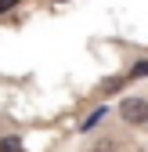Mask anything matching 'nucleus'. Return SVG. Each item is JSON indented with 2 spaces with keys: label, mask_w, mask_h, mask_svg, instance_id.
I'll return each instance as SVG.
<instances>
[{
  "label": "nucleus",
  "mask_w": 148,
  "mask_h": 152,
  "mask_svg": "<svg viewBox=\"0 0 148 152\" xmlns=\"http://www.w3.org/2000/svg\"><path fill=\"white\" fill-rule=\"evenodd\" d=\"M18 4H22V0H0V15H4V11H15Z\"/></svg>",
  "instance_id": "423d86ee"
},
{
  "label": "nucleus",
  "mask_w": 148,
  "mask_h": 152,
  "mask_svg": "<svg viewBox=\"0 0 148 152\" xmlns=\"http://www.w3.org/2000/svg\"><path fill=\"white\" fill-rule=\"evenodd\" d=\"M119 116H123L126 123H134V127L148 123V98H123V105H119Z\"/></svg>",
  "instance_id": "f257e3e1"
},
{
  "label": "nucleus",
  "mask_w": 148,
  "mask_h": 152,
  "mask_svg": "<svg viewBox=\"0 0 148 152\" xmlns=\"http://www.w3.org/2000/svg\"><path fill=\"white\" fill-rule=\"evenodd\" d=\"M126 76H130V80H144V76H148V58H144V62H134Z\"/></svg>",
  "instance_id": "f03ea898"
},
{
  "label": "nucleus",
  "mask_w": 148,
  "mask_h": 152,
  "mask_svg": "<svg viewBox=\"0 0 148 152\" xmlns=\"http://www.w3.org/2000/svg\"><path fill=\"white\" fill-rule=\"evenodd\" d=\"M94 152H116V145H112V141H101V145H98Z\"/></svg>",
  "instance_id": "0eeeda50"
},
{
  "label": "nucleus",
  "mask_w": 148,
  "mask_h": 152,
  "mask_svg": "<svg viewBox=\"0 0 148 152\" xmlns=\"http://www.w3.org/2000/svg\"><path fill=\"white\" fill-rule=\"evenodd\" d=\"M101 116H105V105H101V109H98V112H90V116H87V120H83V130H94V127H98V123H101Z\"/></svg>",
  "instance_id": "20e7f679"
},
{
  "label": "nucleus",
  "mask_w": 148,
  "mask_h": 152,
  "mask_svg": "<svg viewBox=\"0 0 148 152\" xmlns=\"http://www.w3.org/2000/svg\"><path fill=\"white\" fill-rule=\"evenodd\" d=\"M58 4H62V0H58Z\"/></svg>",
  "instance_id": "6e6552de"
},
{
  "label": "nucleus",
  "mask_w": 148,
  "mask_h": 152,
  "mask_svg": "<svg viewBox=\"0 0 148 152\" xmlns=\"http://www.w3.org/2000/svg\"><path fill=\"white\" fill-rule=\"evenodd\" d=\"M126 80H130V76H112V80H105V83H101V91H105V94H112V91H119Z\"/></svg>",
  "instance_id": "7ed1b4c3"
},
{
  "label": "nucleus",
  "mask_w": 148,
  "mask_h": 152,
  "mask_svg": "<svg viewBox=\"0 0 148 152\" xmlns=\"http://www.w3.org/2000/svg\"><path fill=\"white\" fill-rule=\"evenodd\" d=\"M0 152H25V148H22L18 138H4V141H0Z\"/></svg>",
  "instance_id": "39448f33"
}]
</instances>
